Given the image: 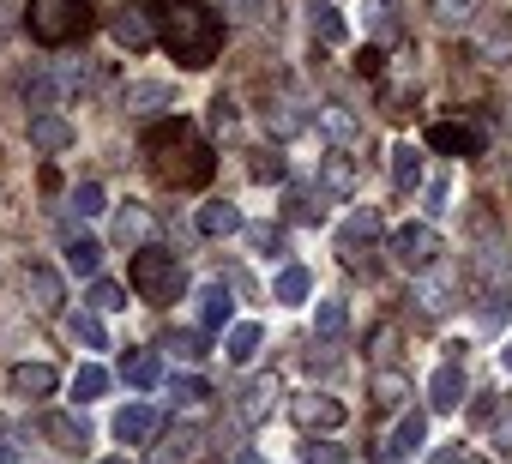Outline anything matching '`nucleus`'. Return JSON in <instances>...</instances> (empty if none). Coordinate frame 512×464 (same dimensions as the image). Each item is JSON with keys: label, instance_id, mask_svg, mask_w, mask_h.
I'll return each mask as SVG.
<instances>
[{"label": "nucleus", "instance_id": "45", "mask_svg": "<svg viewBox=\"0 0 512 464\" xmlns=\"http://www.w3.org/2000/svg\"><path fill=\"white\" fill-rule=\"evenodd\" d=\"M494 446H500V452H512V398L494 410Z\"/></svg>", "mask_w": 512, "mask_h": 464}, {"label": "nucleus", "instance_id": "42", "mask_svg": "<svg viewBox=\"0 0 512 464\" xmlns=\"http://www.w3.org/2000/svg\"><path fill=\"white\" fill-rule=\"evenodd\" d=\"M169 350H175L181 362H199V356H205V338H199V332H175V338H169Z\"/></svg>", "mask_w": 512, "mask_h": 464}, {"label": "nucleus", "instance_id": "13", "mask_svg": "<svg viewBox=\"0 0 512 464\" xmlns=\"http://www.w3.org/2000/svg\"><path fill=\"white\" fill-rule=\"evenodd\" d=\"M55 386H61V374H55L49 362H19V368L7 374V392H13V398H49Z\"/></svg>", "mask_w": 512, "mask_h": 464}, {"label": "nucleus", "instance_id": "29", "mask_svg": "<svg viewBox=\"0 0 512 464\" xmlns=\"http://www.w3.org/2000/svg\"><path fill=\"white\" fill-rule=\"evenodd\" d=\"M344 326H350L344 302H338V296H320V308H314V338H344Z\"/></svg>", "mask_w": 512, "mask_h": 464}, {"label": "nucleus", "instance_id": "16", "mask_svg": "<svg viewBox=\"0 0 512 464\" xmlns=\"http://www.w3.org/2000/svg\"><path fill=\"white\" fill-rule=\"evenodd\" d=\"M151 229H157V223H151V211H145V205H133V199H127V205L115 211V242H121V248H145V242H151Z\"/></svg>", "mask_w": 512, "mask_h": 464}, {"label": "nucleus", "instance_id": "12", "mask_svg": "<svg viewBox=\"0 0 512 464\" xmlns=\"http://www.w3.org/2000/svg\"><path fill=\"white\" fill-rule=\"evenodd\" d=\"M428 151L476 157V151H482V133H476V127H458V121H434V127H428Z\"/></svg>", "mask_w": 512, "mask_h": 464}, {"label": "nucleus", "instance_id": "26", "mask_svg": "<svg viewBox=\"0 0 512 464\" xmlns=\"http://www.w3.org/2000/svg\"><path fill=\"white\" fill-rule=\"evenodd\" d=\"M374 229H380L374 205H362V211L344 223V260H350V266H362V242H374Z\"/></svg>", "mask_w": 512, "mask_h": 464}, {"label": "nucleus", "instance_id": "35", "mask_svg": "<svg viewBox=\"0 0 512 464\" xmlns=\"http://www.w3.org/2000/svg\"><path fill=\"white\" fill-rule=\"evenodd\" d=\"M476 19V0H434V25L440 31H464Z\"/></svg>", "mask_w": 512, "mask_h": 464}, {"label": "nucleus", "instance_id": "44", "mask_svg": "<svg viewBox=\"0 0 512 464\" xmlns=\"http://www.w3.org/2000/svg\"><path fill=\"white\" fill-rule=\"evenodd\" d=\"M368 25H374V37H386V43L398 37V19H392V0H374V19H368Z\"/></svg>", "mask_w": 512, "mask_h": 464}, {"label": "nucleus", "instance_id": "37", "mask_svg": "<svg viewBox=\"0 0 512 464\" xmlns=\"http://www.w3.org/2000/svg\"><path fill=\"white\" fill-rule=\"evenodd\" d=\"M103 392H109V374H103L97 362H85V368L73 374V398L85 404V398H103Z\"/></svg>", "mask_w": 512, "mask_h": 464}, {"label": "nucleus", "instance_id": "19", "mask_svg": "<svg viewBox=\"0 0 512 464\" xmlns=\"http://www.w3.org/2000/svg\"><path fill=\"white\" fill-rule=\"evenodd\" d=\"M422 440H428V416L422 410H404L398 428H392V440H386V458H416Z\"/></svg>", "mask_w": 512, "mask_h": 464}, {"label": "nucleus", "instance_id": "52", "mask_svg": "<svg viewBox=\"0 0 512 464\" xmlns=\"http://www.w3.org/2000/svg\"><path fill=\"white\" fill-rule=\"evenodd\" d=\"M235 464H260V458H253V452H241V458H235Z\"/></svg>", "mask_w": 512, "mask_h": 464}, {"label": "nucleus", "instance_id": "7", "mask_svg": "<svg viewBox=\"0 0 512 464\" xmlns=\"http://www.w3.org/2000/svg\"><path fill=\"white\" fill-rule=\"evenodd\" d=\"M109 37L121 43V49H151L157 43V7H139V0H133V7H121L115 19H109Z\"/></svg>", "mask_w": 512, "mask_h": 464}, {"label": "nucleus", "instance_id": "28", "mask_svg": "<svg viewBox=\"0 0 512 464\" xmlns=\"http://www.w3.org/2000/svg\"><path fill=\"white\" fill-rule=\"evenodd\" d=\"M374 404H380V410H404V404H410V380H404L398 368H380V374H374Z\"/></svg>", "mask_w": 512, "mask_h": 464}, {"label": "nucleus", "instance_id": "4", "mask_svg": "<svg viewBox=\"0 0 512 464\" xmlns=\"http://www.w3.org/2000/svg\"><path fill=\"white\" fill-rule=\"evenodd\" d=\"M127 284L145 296V302H181V290H187V272H181V260L169 254V248H133V266H127Z\"/></svg>", "mask_w": 512, "mask_h": 464}, {"label": "nucleus", "instance_id": "32", "mask_svg": "<svg viewBox=\"0 0 512 464\" xmlns=\"http://www.w3.org/2000/svg\"><path fill=\"white\" fill-rule=\"evenodd\" d=\"M392 181H398L404 193L422 181V151H416V145H392Z\"/></svg>", "mask_w": 512, "mask_h": 464}, {"label": "nucleus", "instance_id": "10", "mask_svg": "<svg viewBox=\"0 0 512 464\" xmlns=\"http://www.w3.org/2000/svg\"><path fill=\"white\" fill-rule=\"evenodd\" d=\"M278 398H284V392H278V380H272V374H260V380H247V386H241V404H235V416H241L247 428H260V422L278 410Z\"/></svg>", "mask_w": 512, "mask_h": 464}, {"label": "nucleus", "instance_id": "8", "mask_svg": "<svg viewBox=\"0 0 512 464\" xmlns=\"http://www.w3.org/2000/svg\"><path fill=\"white\" fill-rule=\"evenodd\" d=\"M470 37H476V55H482L488 67H506V61H512V13L470 19Z\"/></svg>", "mask_w": 512, "mask_h": 464}, {"label": "nucleus", "instance_id": "51", "mask_svg": "<svg viewBox=\"0 0 512 464\" xmlns=\"http://www.w3.org/2000/svg\"><path fill=\"white\" fill-rule=\"evenodd\" d=\"M0 464H19V446H0Z\"/></svg>", "mask_w": 512, "mask_h": 464}, {"label": "nucleus", "instance_id": "43", "mask_svg": "<svg viewBox=\"0 0 512 464\" xmlns=\"http://www.w3.org/2000/svg\"><path fill=\"white\" fill-rule=\"evenodd\" d=\"M253 175H260V181H284V157L278 151H253Z\"/></svg>", "mask_w": 512, "mask_h": 464}, {"label": "nucleus", "instance_id": "2", "mask_svg": "<svg viewBox=\"0 0 512 464\" xmlns=\"http://www.w3.org/2000/svg\"><path fill=\"white\" fill-rule=\"evenodd\" d=\"M145 151H151V169H157L163 181H175V187H199V181L211 175V151H205V139H199L187 121H163V127L145 139Z\"/></svg>", "mask_w": 512, "mask_h": 464}, {"label": "nucleus", "instance_id": "3", "mask_svg": "<svg viewBox=\"0 0 512 464\" xmlns=\"http://www.w3.org/2000/svg\"><path fill=\"white\" fill-rule=\"evenodd\" d=\"M25 25H31V37L43 49H67V43H79L97 25V7H91V0H31Z\"/></svg>", "mask_w": 512, "mask_h": 464}, {"label": "nucleus", "instance_id": "5", "mask_svg": "<svg viewBox=\"0 0 512 464\" xmlns=\"http://www.w3.org/2000/svg\"><path fill=\"white\" fill-rule=\"evenodd\" d=\"M392 260L416 278V272H428L434 260H440V236H434V223H398L392 229Z\"/></svg>", "mask_w": 512, "mask_h": 464}, {"label": "nucleus", "instance_id": "6", "mask_svg": "<svg viewBox=\"0 0 512 464\" xmlns=\"http://www.w3.org/2000/svg\"><path fill=\"white\" fill-rule=\"evenodd\" d=\"M470 272H476L482 296H512V248L506 242H482L470 254Z\"/></svg>", "mask_w": 512, "mask_h": 464}, {"label": "nucleus", "instance_id": "53", "mask_svg": "<svg viewBox=\"0 0 512 464\" xmlns=\"http://www.w3.org/2000/svg\"><path fill=\"white\" fill-rule=\"evenodd\" d=\"M103 464H127V458H103Z\"/></svg>", "mask_w": 512, "mask_h": 464}, {"label": "nucleus", "instance_id": "24", "mask_svg": "<svg viewBox=\"0 0 512 464\" xmlns=\"http://www.w3.org/2000/svg\"><path fill=\"white\" fill-rule=\"evenodd\" d=\"M416 302H422V314H446L452 308V278H440L434 266L416 272Z\"/></svg>", "mask_w": 512, "mask_h": 464}, {"label": "nucleus", "instance_id": "54", "mask_svg": "<svg viewBox=\"0 0 512 464\" xmlns=\"http://www.w3.org/2000/svg\"><path fill=\"white\" fill-rule=\"evenodd\" d=\"M464 464H482V458H464Z\"/></svg>", "mask_w": 512, "mask_h": 464}, {"label": "nucleus", "instance_id": "49", "mask_svg": "<svg viewBox=\"0 0 512 464\" xmlns=\"http://www.w3.org/2000/svg\"><path fill=\"white\" fill-rule=\"evenodd\" d=\"M428 464H464V440H458V446H440V452H428Z\"/></svg>", "mask_w": 512, "mask_h": 464}, {"label": "nucleus", "instance_id": "14", "mask_svg": "<svg viewBox=\"0 0 512 464\" xmlns=\"http://www.w3.org/2000/svg\"><path fill=\"white\" fill-rule=\"evenodd\" d=\"M464 404V368L458 362H440L428 374V410H458Z\"/></svg>", "mask_w": 512, "mask_h": 464}, {"label": "nucleus", "instance_id": "40", "mask_svg": "<svg viewBox=\"0 0 512 464\" xmlns=\"http://www.w3.org/2000/svg\"><path fill=\"white\" fill-rule=\"evenodd\" d=\"M266 121H272V133H278V139H290V133L302 127V115H296L290 103H278V109H266Z\"/></svg>", "mask_w": 512, "mask_h": 464}, {"label": "nucleus", "instance_id": "11", "mask_svg": "<svg viewBox=\"0 0 512 464\" xmlns=\"http://www.w3.org/2000/svg\"><path fill=\"white\" fill-rule=\"evenodd\" d=\"M314 193H320V205H326V199H350V193H356V163L344 157V145H338V151L320 163V181H314Z\"/></svg>", "mask_w": 512, "mask_h": 464}, {"label": "nucleus", "instance_id": "9", "mask_svg": "<svg viewBox=\"0 0 512 464\" xmlns=\"http://www.w3.org/2000/svg\"><path fill=\"white\" fill-rule=\"evenodd\" d=\"M25 302H31L37 314H61V308H67L61 272H55V266H31V272H25Z\"/></svg>", "mask_w": 512, "mask_h": 464}, {"label": "nucleus", "instance_id": "27", "mask_svg": "<svg viewBox=\"0 0 512 464\" xmlns=\"http://www.w3.org/2000/svg\"><path fill=\"white\" fill-rule=\"evenodd\" d=\"M308 31L320 37V43H344V19H338V7H332V0H308Z\"/></svg>", "mask_w": 512, "mask_h": 464}, {"label": "nucleus", "instance_id": "31", "mask_svg": "<svg viewBox=\"0 0 512 464\" xmlns=\"http://www.w3.org/2000/svg\"><path fill=\"white\" fill-rule=\"evenodd\" d=\"M193 446H199V428H175V434L151 452V464H187V458H193Z\"/></svg>", "mask_w": 512, "mask_h": 464}, {"label": "nucleus", "instance_id": "17", "mask_svg": "<svg viewBox=\"0 0 512 464\" xmlns=\"http://www.w3.org/2000/svg\"><path fill=\"white\" fill-rule=\"evenodd\" d=\"M320 133H326L332 145H356V139H362V121H356L350 103H320Z\"/></svg>", "mask_w": 512, "mask_h": 464}, {"label": "nucleus", "instance_id": "1", "mask_svg": "<svg viewBox=\"0 0 512 464\" xmlns=\"http://www.w3.org/2000/svg\"><path fill=\"white\" fill-rule=\"evenodd\" d=\"M157 43L181 67H211L223 49V13L205 0H169V7H157Z\"/></svg>", "mask_w": 512, "mask_h": 464}, {"label": "nucleus", "instance_id": "20", "mask_svg": "<svg viewBox=\"0 0 512 464\" xmlns=\"http://www.w3.org/2000/svg\"><path fill=\"white\" fill-rule=\"evenodd\" d=\"M199 236H235V229H241V205H229V199H211V205H199Z\"/></svg>", "mask_w": 512, "mask_h": 464}, {"label": "nucleus", "instance_id": "39", "mask_svg": "<svg viewBox=\"0 0 512 464\" xmlns=\"http://www.w3.org/2000/svg\"><path fill=\"white\" fill-rule=\"evenodd\" d=\"M73 338H79L85 350H103V344H109V332H103V320H97V308H91V314H73Z\"/></svg>", "mask_w": 512, "mask_h": 464}, {"label": "nucleus", "instance_id": "36", "mask_svg": "<svg viewBox=\"0 0 512 464\" xmlns=\"http://www.w3.org/2000/svg\"><path fill=\"white\" fill-rule=\"evenodd\" d=\"M199 320H205V326H223V320H229V290H223V284H205V290H199Z\"/></svg>", "mask_w": 512, "mask_h": 464}, {"label": "nucleus", "instance_id": "23", "mask_svg": "<svg viewBox=\"0 0 512 464\" xmlns=\"http://www.w3.org/2000/svg\"><path fill=\"white\" fill-rule=\"evenodd\" d=\"M260 344H266V332L253 326V320H241V326H229V338H223V356H229L235 368H247L253 356H260Z\"/></svg>", "mask_w": 512, "mask_h": 464}, {"label": "nucleus", "instance_id": "30", "mask_svg": "<svg viewBox=\"0 0 512 464\" xmlns=\"http://www.w3.org/2000/svg\"><path fill=\"white\" fill-rule=\"evenodd\" d=\"M43 434H49L61 452H79V446H85V422H79V416H43Z\"/></svg>", "mask_w": 512, "mask_h": 464}, {"label": "nucleus", "instance_id": "50", "mask_svg": "<svg viewBox=\"0 0 512 464\" xmlns=\"http://www.w3.org/2000/svg\"><path fill=\"white\" fill-rule=\"evenodd\" d=\"M500 368H506V374H512V338H506V344H500Z\"/></svg>", "mask_w": 512, "mask_h": 464}, {"label": "nucleus", "instance_id": "38", "mask_svg": "<svg viewBox=\"0 0 512 464\" xmlns=\"http://www.w3.org/2000/svg\"><path fill=\"white\" fill-rule=\"evenodd\" d=\"M91 308H97V314H121V308H127V290L109 284V278H97V284H91Z\"/></svg>", "mask_w": 512, "mask_h": 464}, {"label": "nucleus", "instance_id": "33", "mask_svg": "<svg viewBox=\"0 0 512 464\" xmlns=\"http://www.w3.org/2000/svg\"><path fill=\"white\" fill-rule=\"evenodd\" d=\"M97 260H103V248H97L91 236H67V266H73L79 278H97Z\"/></svg>", "mask_w": 512, "mask_h": 464}, {"label": "nucleus", "instance_id": "47", "mask_svg": "<svg viewBox=\"0 0 512 464\" xmlns=\"http://www.w3.org/2000/svg\"><path fill=\"white\" fill-rule=\"evenodd\" d=\"M175 404H205V380H175Z\"/></svg>", "mask_w": 512, "mask_h": 464}, {"label": "nucleus", "instance_id": "25", "mask_svg": "<svg viewBox=\"0 0 512 464\" xmlns=\"http://www.w3.org/2000/svg\"><path fill=\"white\" fill-rule=\"evenodd\" d=\"M121 380L139 386V392H151V386L163 380V356H157V350H133V356L121 362Z\"/></svg>", "mask_w": 512, "mask_h": 464}, {"label": "nucleus", "instance_id": "22", "mask_svg": "<svg viewBox=\"0 0 512 464\" xmlns=\"http://www.w3.org/2000/svg\"><path fill=\"white\" fill-rule=\"evenodd\" d=\"M31 145L37 151H67L73 145V121L67 115H31Z\"/></svg>", "mask_w": 512, "mask_h": 464}, {"label": "nucleus", "instance_id": "34", "mask_svg": "<svg viewBox=\"0 0 512 464\" xmlns=\"http://www.w3.org/2000/svg\"><path fill=\"white\" fill-rule=\"evenodd\" d=\"M308 290H314V278H308L302 266H284V272H278V284H272V296H278V302H290V308H296V302H308Z\"/></svg>", "mask_w": 512, "mask_h": 464}, {"label": "nucleus", "instance_id": "41", "mask_svg": "<svg viewBox=\"0 0 512 464\" xmlns=\"http://www.w3.org/2000/svg\"><path fill=\"white\" fill-rule=\"evenodd\" d=\"M73 211H79V217H97V211H103V187H97V181H85V187L73 193Z\"/></svg>", "mask_w": 512, "mask_h": 464}, {"label": "nucleus", "instance_id": "18", "mask_svg": "<svg viewBox=\"0 0 512 464\" xmlns=\"http://www.w3.org/2000/svg\"><path fill=\"white\" fill-rule=\"evenodd\" d=\"M151 434H157V410H151V404H127V410L115 416V440H121V446H145Z\"/></svg>", "mask_w": 512, "mask_h": 464}, {"label": "nucleus", "instance_id": "48", "mask_svg": "<svg viewBox=\"0 0 512 464\" xmlns=\"http://www.w3.org/2000/svg\"><path fill=\"white\" fill-rule=\"evenodd\" d=\"M211 121L229 127V121H235V103H229V97H211Z\"/></svg>", "mask_w": 512, "mask_h": 464}, {"label": "nucleus", "instance_id": "21", "mask_svg": "<svg viewBox=\"0 0 512 464\" xmlns=\"http://www.w3.org/2000/svg\"><path fill=\"white\" fill-rule=\"evenodd\" d=\"M121 103H127L133 115H157V109H169V103H175V91H169V85H157V79H139V85H127V91H121Z\"/></svg>", "mask_w": 512, "mask_h": 464}, {"label": "nucleus", "instance_id": "15", "mask_svg": "<svg viewBox=\"0 0 512 464\" xmlns=\"http://www.w3.org/2000/svg\"><path fill=\"white\" fill-rule=\"evenodd\" d=\"M296 422L302 428H344V404L332 398V392H308V398H296Z\"/></svg>", "mask_w": 512, "mask_h": 464}, {"label": "nucleus", "instance_id": "46", "mask_svg": "<svg viewBox=\"0 0 512 464\" xmlns=\"http://www.w3.org/2000/svg\"><path fill=\"white\" fill-rule=\"evenodd\" d=\"M272 7V0H223V13H235V19H260Z\"/></svg>", "mask_w": 512, "mask_h": 464}]
</instances>
